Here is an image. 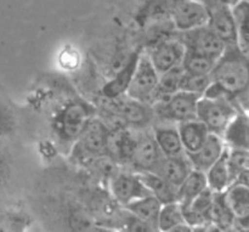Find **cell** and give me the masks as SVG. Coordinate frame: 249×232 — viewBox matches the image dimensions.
I'll list each match as a JSON object with an SVG mask.
<instances>
[{"instance_id":"32","label":"cell","mask_w":249,"mask_h":232,"mask_svg":"<svg viewBox=\"0 0 249 232\" xmlns=\"http://www.w3.org/2000/svg\"><path fill=\"white\" fill-rule=\"evenodd\" d=\"M7 172V163H6V158H5L4 152L0 148V181L5 178Z\"/></svg>"},{"instance_id":"12","label":"cell","mask_w":249,"mask_h":232,"mask_svg":"<svg viewBox=\"0 0 249 232\" xmlns=\"http://www.w3.org/2000/svg\"><path fill=\"white\" fill-rule=\"evenodd\" d=\"M225 147V141L221 136L209 133L206 143L202 145L199 150H197L194 153H185V155L189 158L192 169L206 173L220 158Z\"/></svg>"},{"instance_id":"8","label":"cell","mask_w":249,"mask_h":232,"mask_svg":"<svg viewBox=\"0 0 249 232\" xmlns=\"http://www.w3.org/2000/svg\"><path fill=\"white\" fill-rule=\"evenodd\" d=\"M108 184L114 201L123 207L135 199L151 196L150 190L143 185L138 173L119 170Z\"/></svg>"},{"instance_id":"22","label":"cell","mask_w":249,"mask_h":232,"mask_svg":"<svg viewBox=\"0 0 249 232\" xmlns=\"http://www.w3.org/2000/svg\"><path fill=\"white\" fill-rule=\"evenodd\" d=\"M225 201L236 219L249 215V185L242 181H235L224 191Z\"/></svg>"},{"instance_id":"25","label":"cell","mask_w":249,"mask_h":232,"mask_svg":"<svg viewBox=\"0 0 249 232\" xmlns=\"http://www.w3.org/2000/svg\"><path fill=\"white\" fill-rule=\"evenodd\" d=\"M184 70L181 65L167 71V72L160 74L157 87H156L155 92L152 96V102L165 100L173 94L180 90V83H181L182 75H184Z\"/></svg>"},{"instance_id":"24","label":"cell","mask_w":249,"mask_h":232,"mask_svg":"<svg viewBox=\"0 0 249 232\" xmlns=\"http://www.w3.org/2000/svg\"><path fill=\"white\" fill-rule=\"evenodd\" d=\"M207 187L208 185H207L206 173L192 169L178 189V202L181 207L189 206Z\"/></svg>"},{"instance_id":"27","label":"cell","mask_w":249,"mask_h":232,"mask_svg":"<svg viewBox=\"0 0 249 232\" xmlns=\"http://www.w3.org/2000/svg\"><path fill=\"white\" fill-rule=\"evenodd\" d=\"M233 18L237 31V46L243 53L249 54V1H241L233 7Z\"/></svg>"},{"instance_id":"20","label":"cell","mask_w":249,"mask_h":232,"mask_svg":"<svg viewBox=\"0 0 249 232\" xmlns=\"http://www.w3.org/2000/svg\"><path fill=\"white\" fill-rule=\"evenodd\" d=\"M230 148L249 151V116L238 112L223 135Z\"/></svg>"},{"instance_id":"1","label":"cell","mask_w":249,"mask_h":232,"mask_svg":"<svg viewBox=\"0 0 249 232\" xmlns=\"http://www.w3.org/2000/svg\"><path fill=\"white\" fill-rule=\"evenodd\" d=\"M212 84L232 100L249 91V54L237 45H228L211 72Z\"/></svg>"},{"instance_id":"26","label":"cell","mask_w":249,"mask_h":232,"mask_svg":"<svg viewBox=\"0 0 249 232\" xmlns=\"http://www.w3.org/2000/svg\"><path fill=\"white\" fill-rule=\"evenodd\" d=\"M207 219L209 225H215L220 229H228L232 226L236 218L226 203L224 192H214L213 202L207 213Z\"/></svg>"},{"instance_id":"14","label":"cell","mask_w":249,"mask_h":232,"mask_svg":"<svg viewBox=\"0 0 249 232\" xmlns=\"http://www.w3.org/2000/svg\"><path fill=\"white\" fill-rule=\"evenodd\" d=\"M140 50L135 51L126 60L125 65L118 71L114 78L109 80L102 89V96L106 97H118L126 94L129 85H130L133 75L135 73L136 66H138L139 58H140Z\"/></svg>"},{"instance_id":"33","label":"cell","mask_w":249,"mask_h":232,"mask_svg":"<svg viewBox=\"0 0 249 232\" xmlns=\"http://www.w3.org/2000/svg\"><path fill=\"white\" fill-rule=\"evenodd\" d=\"M248 185H249V184H248Z\"/></svg>"},{"instance_id":"7","label":"cell","mask_w":249,"mask_h":232,"mask_svg":"<svg viewBox=\"0 0 249 232\" xmlns=\"http://www.w3.org/2000/svg\"><path fill=\"white\" fill-rule=\"evenodd\" d=\"M158 79H160V74L153 67L148 55H140L135 73L125 95L131 99L151 105Z\"/></svg>"},{"instance_id":"17","label":"cell","mask_w":249,"mask_h":232,"mask_svg":"<svg viewBox=\"0 0 249 232\" xmlns=\"http://www.w3.org/2000/svg\"><path fill=\"white\" fill-rule=\"evenodd\" d=\"M152 134L164 157H177L185 153L178 126L156 125Z\"/></svg>"},{"instance_id":"2","label":"cell","mask_w":249,"mask_h":232,"mask_svg":"<svg viewBox=\"0 0 249 232\" xmlns=\"http://www.w3.org/2000/svg\"><path fill=\"white\" fill-rule=\"evenodd\" d=\"M102 117L136 129L147 128L155 119L152 105L124 95L118 97L102 96L99 101Z\"/></svg>"},{"instance_id":"9","label":"cell","mask_w":249,"mask_h":232,"mask_svg":"<svg viewBox=\"0 0 249 232\" xmlns=\"http://www.w3.org/2000/svg\"><path fill=\"white\" fill-rule=\"evenodd\" d=\"M163 157L152 131H142L136 136L135 151L129 165L134 173L153 172Z\"/></svg>"},{"instance_id":"19","label":"cell","mask_w":249,"mask_h":232,"mask_svg":"<svg viewBox=\"0 0 249 232\" xmlns=\"http://www.w3.org/2000/svg\"><path fill=\"white\" fill-rule=\"evenodd\" d=\"M206 177L207 185L213 192H224L232 184V177L229 165V146H226L220 158L207 170Z\"/></svg>"},{"instance_id":"3","label":"cell","mask_w":249,"mask_h":232,"mask_svg":"<svg viewBox=\"0 0 249 232\" xmlns=\"http://www.w3.org/2000/svg\"><path fill=\"white\" fill-rule=\"evenodd\" d=\"M237 113L232 100L228 97L202 96L197 104L196 118L208 128L209 133L223 138L226 128Z\"/></svg>"},{"instance_id":"31","label":"cell","mask_w":249,"mask_h":232,"mask_svg":"<svg viewBox=\"0 0 249 232\" xmlns=\"http://www.w3.org/2000/svg\"><path fill=\"white\" fill-rule=\"evenodd\" d=\"M16 122L11 109L2 101H0V138L10 135L14 131Z\"/></svg>"},{"instance_id":"15","label":"cell","mask_w":249,"mask_h":232,"mask_svg":"<svg viewBox=\"0 0 249 232\" xmlns=\"http://www.w3.org/2000/svg\"><path fill=\"white\" fill-rule=\"evenodd\" d=\"M180 139L185 153H194L202 147L209 135V130L197 118L178 123Z\"/></svg>"},{"instance_id":"5","label":"cell","mask_w":249,"mask_h":232,"mask_svg":"<svg viewBox=\"0 0 249 232\" xmlns=\"http://www.w3.org/2000/svg\"><path fill=\"white\" fill-rule=\"evenodd\" d=\"M94 117V109L80 101L67 105L56 119V130L61 140L75 143L90 119Z\"/></svg>"},{"instance_id":"6","label":"cell","mask_w":249,"mask_h":232,"mask_svg":"<svg viewBox=\"0 0 249 232\" xmlns=\"http://www.w3.org/2000/svg\"><path fill=\"white\" fill-rule=\"evenodd\" d=\"M178 40L185 46L187 51L201 54L216 61L221 57L226 49V44L207 26L190 31L180 32Z\"/></svg>"},{"instance_id":"21","label":"cell","mask_w":249,"mask_h":232,"mask_svg":"<svg viewBox=\"0 0 249 232\" xmlns=\"http://www.w3.org/2000/svg\"><path fill=\"white\" fill-rule=\"evenodd\" d=\"M160 208H162V203L152 195L135 199V201L130 202L124 207V209H126L131 214L148 224L153 231H158L157 224Z\"/></svg>"},{"instance_id":"18","label":"cell","mask_w":249,"mask_h":232,"mask_svg":"<svg viewBox=\"0 0 249 232\" xmlns=\"http://www.w3.org/2000/svg\"><path fill=\"white\" fill-rule=\"evenodd\" d=\"M208 27L228 45H237V31L232 11L229 9L219 10L211 15Z\"/></svg>"},{"instance_id":"4","label":"cell","mask_w":249,"mask_h":232,"mask_svg":"<svg viewBox=\"0 0 249 232\" xmlns=\"http://www.w3.org/2000/svg\"><path fill=\"white\" fill-rule=\"evenodd\" d=\"M201 95L179 90L165 100L155 102L152 105L155 117L167 122L190 121L196 118L197 104Z\"/></svg>"},{"instance_id":"29","label":"cell","mask_w":249,"mask_h":232,"mask_svg":"<svg viewBox=\"0 0 249 232\" xmlns=\"http://www.w3.org/2000/svg\"><path fill=\"white\" fill-rule=\"evenodd\" d=\"M216 61L201 55V54L185 51L184 58L181 61V67L185 73L196 75H209Z\"/></svg>"},{"instance_id":"11","label":"cell","mask_w":249,"mask_h":232,"mask_svg":"<svg viewBox=\"0 0 249 232\" xmlns=\"http://www.w3.org/2000/svg\"><path fill=\"white\" fill-rule=\"evenodd\" d=\"M185 46L179 40H165L158 44L148 55L158 74L181 65L185 55Z\"/></svg>"},{"instance_id":"30","label":"cell","mask_w":249,"mask_h":232,"mask_svg":"<svg viewBox=\"0 0 249 232\" xmlns=\"http://www.w3.org/2000/svg\"><path fill=\"white\" fill-rule=\"evenodd\" d=\"M212 84L211 75H196L184 73L181 83H180V90L182 91L194 92L203 96L206 90Z\"/></svg>"},{"instance_id":"10","label":"cell","mask_w":249,"mask_h":232,"mask_svg":"<svg viewBox=\"0 0 249 232\" xmlns=\"http://www.w3.org/2000/svg\"><path fill=\"white\" fill-rule=\"evenodd\" d=\"M136 146V136L128 126L109 128L106 139V155L119 165H129Z\"/></svg>"},{"instance_id":"16","label":"cell","mask_w":249,"mask_h":232,"mask_svg":"<svg viewBox=\"0 0 249 232\" xmlns=\"http://www.w3.org/2000/svg\"><path fill=\"white\" fill-rule=\"evenodd\" d=\"M209 17L211 15L202 5L189 2L177 10L174 15V24L179 32L190 31V29L207 26Z\"/></svg>"},{"instance_id":"28","label":"cell","mask_w":249,"mask_h":232,"mask_svg":"<svg viewBox=\"0 0 249 232\" xmlns=\"http://www.w3.org/2000/svg\"><path fill=\"white\" fill-rule=\"evenodd\" d=\"M182 224H187L185 221L182 208L179 202H172V203L162 204L160 215H158V231H174L175 228Z\"/></svg>"},{"instance_id":"13","label":"cell","mask_w":249,"mask_h":232,"mask_svg":"<svg viewBox=\"0 0 249 232\" xmlns=\"http://www.w3.org/2000/svg\"><path fill=\"white\" fill-rule=\"evenodd\" d=\"M191 170V163L184 153V155L177 156V157H163L157 167L155 168V170L151 173H155L163 180L169 182L170 185L179 189V186L186 179Z\"/></svg>"},{"instance_id":"23","label":"cell","mask_w":249,"mask_h":232,"mask_svg":"<svg viewBox=\"0 0 249 232\" xmlns=\"http://www.w3.org/2000/svg\"><path fill=\"white\" fill-rule=\"evenodd\" d=\"M141 181L150 190L151 195L155 196L162 204L172 203L178 201V189L151 172L138 173Z\"/></svg>"}]
</instances>
